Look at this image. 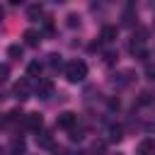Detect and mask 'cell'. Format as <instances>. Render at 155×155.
<instances>
[{
  "instance_id": "obj_11",
  "label": "cell",
  "mask_w": 155,
  "mask_h": 155,
  "mask_svg": "<svg viewBox=\"0 0 155 155\" xmlns=\"http://www.w3.org/2000/svg\"><path fill=\"white\" fill-rule=\"evenodd\" d=\"M36 143L44 145V148H53V140H51V133H48V131H41V133L36 136Z\"/></svg>"
},
{
  "instance_id": "obj_24",
  "label": "cell",
  "mask_w": 155,
  "mask_h": 155,
  "mask_svg": "<svg viewBox=\"0 0 155 155\" xmlns=\"http://www.w3.org/2000/svg\"><path fill=\"white\" fill-rule=\"evenodd\" d=\"M70 138H73V140H80V138H82V131H75V128H73V131H70Z\"/></svg>"
},
{
  "instance_id": "obj_14",
  "label": "cell",
  "mask_w": 155,
  "mask_h": 155,
  "mask_svg": "<svg viewBox=\"0 0 155 155\" xmlns=\"http://www.w3.org/2000/svg\"><path fill=\"white\" fill-rule=\"evenodd\" d=\"M121 138H124V131H121V126H111V128H109V140H111V143H119Z\"/></svg>"
},
{
  "instance_id": "obj_3",
  "label": "cell",
  "mask_w": 155,
  "mask_h": 155,
  "mask_svg": "<svg viewBox=\"0 0 155 155\" xmlns=\"http://www.w3.org/2000/svg\"><path fill=\"white\" fill-rule=\"evenodd\" d=\"M24 126L29 128V131H41V126H44V119H41V114L39 111H31V114H27L24 116Z\"/></svg>"
},
{
  "instance_id": "obj_26",
  "label": "cell",
  "mask_w": 155,
  "mask_h": 155,
  "mask_svg": "<svg viewBox=\"0 0 155 155\" xmlns=\"http://www.w3.org/2000/svg\"><path fill=\"white\" fill-rule=\"evenodd\" d=\"M2 17H5V10H2V5H0V22H2Z\"/></svg>"
},
{
  "instance_id": "obj_25",
  "label": "cell",
  "mask_w": 155,
  "mask_h": 155,
  "mask_svg": "<svg viewBox=\"0 0 155 155\" xmlns=\"http://www.w3.org/2000/svg\"><path fill=\"white\" fill-rule=\"evenodd\" d=\"M53 155H68L65 148H53Z\"/></svg>"
},
{
  "instance_id": "obj_17",
  "label": "cell",
  "mask_w": 155,
  "mask_h": 155,
  "mask_svg": "<svg viewBox=\"0 0 155 155\" xmlns=\"http://www.w3.org/2000/svg\"><path fill=\"white\" fill-rule=\"evenodd\" d=\"M133 22H136V15H133V7H128V10L124 12V24H126V27H133Z\"/></svg>"
},
{
  "instance_id": "obj_21",
  "label": "cell",
  "mask_w": 155,
  "mask_h": 155,
  "mask_svg": "<svg viewBox=\"0 0 155 155\" xmlns=\"http://www.w3.org/2000/svg\"><path fill=\"white\" fill-rule=\"evenodd\" d=\"M116 58H119V56H116L114 51H107V53H104V63H107V65H114Z\"/></svg>"
},
{
  "instance_id": "obj_7",
  "label": "cell",
  "mask_w": 155,
  "mask_h": 155,
  "mask_svg": "<svg viewBox=\"0 0 155 155\" xmlns=\"http://www.w3.org/2000/svg\"><path fill=\"white\" fill-rule=\"evenodd\" d=\"M138 155H155V138H143L138 143Z\"/></svg>"
},
{
  "instance_id": "obj_2",
  "label": "cell",
  "mask_w": 155,
  "mask_h": 155,
  "mask_svg": "<svg viewBox=\"0 0 155 155\" xmlns=\"http://www.w3.org/2000/svg\"><path fill=\"white\" fill-rule=\"evenodd\" d=\"M56 124H58V128L73 131V128H75V124H78V114H73V111H63V114H58Z\"/></svg>"
},
{
  "instance_id": "obj_15",
  "label": "cell",
  "mask_w": 155,
  "mask_h": 155,
  "mask_svg": "<svg viewBox=\"0 0 155 155\" xmlns=\"http://www.w3.org/2000/svg\"><path fill=\"white\" fill-rule=\"evenodd\" d=\"M10 150H12L15 155H19V153H24V140H22V138H15V140L10 143Z\"/></svg>"
},
{
  "instance_id": "obj_20",
  "label": "cell",
  "mask_w": 155,
  "mask_h": 155,
  "mask_svg": "<svg viewBox=\"0 0 155 155\" xmlns=\"http://www.w3.org/2000/svg\"><path fill=\"white\" fill-rule=\"evenodd\" d=\"M48 65H51V68H61V65H63L61 56H58V53H51V56H48Z\"/></svg>"
},
{
  "instance_id": "obj_5",
  "label": "cell",
  "mask_w": 155,
  "mask_h": 155,
  "mask_svg": "<svg viewBox=\"0 0 155 155\" xmlns=\"http://www.w3.org/2000/svg\"><path fill=\"white\" fill-rule=\"evenodd\" d=\"M116 36H119V29H116L114 24H104V27H102V31H99V39H102V41H107V44H111Z\"/></svg>"
},
{
  "instance_id": "obj_16",
  "label": "cell",
  "mask_w": 155,
  "mask_h": 155,
  "mask_svg": "<svg viewBox=\"0 0 155 155\" xmlns=\"http://www.w3.org/2000/svg\"><path fill=\"white\" fill-rule=\"evenodd\" d=\"M92 153H94V155H104V153H107V143H104V140H94V143H92Z\"/></svg>"
},
{
  "instance_id": "obj_6",
  "label": "cell",
  "mask_w": 155,
  "mask_h": 155,
  "mask_svg": "<svg viewBox=\"0 0 155 155\" xmlns=\"http://www.w3.org/2000/svg\"><path fill=\"white\" fill-rule=\"evenodd\" d=\"M51 92H53V85H51V80H39V82H36V97H41V99H48V97H51Z\"/></svg>"
},
{
  "instance_id": "obj_12",
  "label": "cell",
  "mask_w": 155,
  "mask_h": 155,
  "mask_svg": "<svg viewBox=\"0 0 155 155\" xmlns=\"http://www.w3.org/2000/svg\"><path fill=\"white\" fill-rule=\"evenodd\" d=\"M7 56H10L12 61H19V58H22V46H19V44H10V46H7Z\"/></svg>"
},
{
  "instance_id": "obj_1",
  "label": "cell",
  "mask_w": 155,
  "mask_h": 155,
  "mask_svg": "<svg viewBox=\"0 0 155 155\" xmlns=\"http://www.w3.org/2000/svg\"><path fill=\"white\" fill-rule=\"evenodd\" d=\"M65 78L70 82H82L87 78V63L85 61H70V63H65Z\"/></svg>"
},
{
  "instance_id": "obj_23",
  "label": "cell",
  "mask_w": 155,
  "mask_h": 155,
  "mask_svg": "<svg viewBox=\"0 0 155 155\" xmlns=\"http://www.w3.org/2000/svg\"><path fill=\"white\" fill-rule=\"evenodd\" d=\"M145 78H148L150 82H155V65H150V63L145 65Z\"/></svg>"
},
{
  "instance_id": "obj_18",
  "label": "cell",
  "mask_w": 155,
  "mask_h": 155,
  "mask_svg": "<svg viewBox=\"0 0 155 155\" xmlns=\"http://www.w3.org/2000/svg\"><path fill=\"white\" fill-rule=\"evenodd\" d=\"M150 102H153V92L143 90V92L138 94V104H143V107H145V104H150Z\"/></svg>"
},
{
  "instance_id": "obj_22",
  "label": "cell",
  "mask_w": 155,
  "mask_h": 155,
  "mask_svg": "<svg viewBox=\"0 0 155 155\" xmlns=\"http://www.w3.org/2000/svg\"><path fill=\"white\" fill-rule=\"evenodd\" d=\"M7 78H10V65L7 63H0V82L7 80Z\"/></svg>"
},
{
  "instance_id": "obj_10",
  "label": "cell",
  "mask_w": 155,
  "mask_h": 155,
  "mask_svg": "<svg viewBox=\"0 0 155 155\" xmlns=\"http://www.w3.org/2000/svg\"><path fill=\"white\" fill-rule=\"evenodd\" d=\"M41 15H44V7H41V5H36V2H34V5H29V7H27V17H29L31 22H36Z\"/></svg>"
},
{
  "instance_id": "obj_8",
  "label": "cell",
  "mask_w": 155,
  "mask_h": 155,
  "mask_svg": "<svg viewBox=\"0 0 155 155\" xmlns=\"http://www.w3.org/2000/svg\"><path fill=\"white\" fill-rule=\"evenodd\" d=\"M15 97H17L19 102L29 99V82H27V80H19V82L15 85Z\"/></svg>"
},
{
  "instance_id": "obj_27",
  "label": "cell",
  "mask_w": 155,
  "mask_h": 155,
  "mask_svg": "<svg viewBox=\"0 0 155 155\" xmlns=\"http://www.w3.org/2000/svg\"><path fill=\"white\" fill-rule=\"evenodd\" d=\"M0 155H2V150H0Z\"/></svg>"
},
{
  "instance_id": "obj_9",
  "label": "cell",
  "mask_w": 155,
  "mask_h": 155,
  "mask_svg": "<svg viewBox=\"0 0 155 155\" xmlns=\"http://www.w3.org/2000/svg\"><path fill=\"white\" fill-rule=\"evenodd\" d=\"M22 39H24V44H27V46H39V41H41V34H39L36 29H27V31L22 34Z\"/></svg>"
},
{
  "instance_id": "obj_28",
  "label": "cell",
  "mask_w": 155,
  "mask_h": 155,
  "mask_svg": "<svg viewBox=\"0 0 155 155\" xmlns=\"http://www.w3.org/2000/svg\"><path fill=\"white\" fill-rule=\"evenodd\" d=\"M116 155H119V153H116Z\"/></svg>"
},
{
  "instance_id": "obj_13",
  "label": "cell",
  "mask_w": 155,
  "mask_h": 155,
  "mask_svg": "<svg viewBox=\"0 0 155 155\" xmlns=\"http://www.w3.org/2000/svg\"><path fill=\"white\" fill-rule=\"evenodd\" d=\"M39 73H41V63H39V61H31V63L27 65V75H29V78H39Z\"/></svg>"
},
{
  "instance_id": "obj_4",
  "label": "cell",
  "mask_w": 155,
  "mask_h": 155,
  "mask_svg": "<svg viewBox=\"0 0 155 155\" xmlns=\"http://www.w3.org/2000/svg\"><path fill=\"white\" fill-rule=\"evenodd\" d=\"M133 70H119L116 75H114V85L116 87H126V85H131L133 82Z\"/></svg>"
},
{
  "instance_id": "obj_19",
  "label": "cell",
  "mask_w": 155,
  "mask_h": 155,
  "mask_svg": "<svg viewBox=\"0 0 155 155\" xmlns=\"http://www.w3.org/2000/svg\"><path fill=\"white\" fill-rule=\"evenodd\" d=\"M65 19H68V22H65V24H68V27H70V29H75V27H80V17H78V15H73V12H70V15H68V17H65Z\"/></svg>"
}]
</instances>
